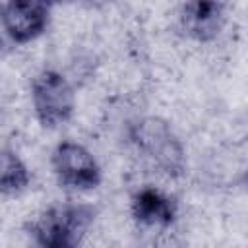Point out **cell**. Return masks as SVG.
Returning <instances> with one entry per match:
<instances>
[{
	"mask_svg": "<svg viewBox=\"0 0 248 248\" xmlns=\"http://www.w3.org/2000/svg\"><path fill=\"white\" fill-rule=\"evenodd\" d=\"M130 140L136 145V149L167 176H180L184 172V147L165 120L157 116H145L132 122Z\"/></svg>",
	"mask_w": 248,
	"mask_h": 248,
	"instance_id": "obj_1",
	"label": "cell"
},
{
	"mask_svg": "<svg viewBox=\"0 0 248 248\" xmlns=\"http://www.w3.org/2000/svg\"><path fill=\"white\" fill-rule=\"evenodd\" d=\"M93 207L79 203L52 205L33 223V236L37 244L46 248L76 246L93 221Z\"/></svg>",
	"mask_w": 248,
	"mask_h": 248,
	"instance_id": "obj_2",
	"label": "cell"
},
{
	"mask_svg": "<svg viewBox=\"0 0 248 248\" xmlns=\"http://www.w3.org/2000/svg\"><path fill=\"white\" fill-rule=\"evenodd\" d=\"M31 101L39 122L45 128H56L74 114L76 97L68 79L56 70H43L31 83Z\"/></svg>",
	"mask_w": 248,
	"mask_h": 248,
	"instance_id": "obj_3",
	"label": "cell"
},
{
	"mask_svg": "<svg viewBox=\"0 0 248 248\" xmlns=\"http://www.w3.org/2000/svg\"><path fill=\"white\" fill-rule=\"evenodd\" d=\"M52 169L66 186L89 190L101 182V169L95 157L76 141H62L52 151Z\"/></svg>",
	"mask_w": 248,
	"mask_h": 248,
	"instance_id": "obj_4",
	"label": "cell"
},
{
	"mask_svg": "<svg viewBox=\"0 0 248 248\" xmlns=\"http://www.w3.org/2000/svg\"><path fill=\"white\" fill-rule=\"evenodd\" d=\"M50 0H8L4 29L14 43H29L39 37L50 16Z\"/></svg>",
	"mask_w": 248,
	"mask_h": 248,
	"instance_id": "obj_5",
	"label": "cell"
},
{
	"mask_svg": "<svg viewBox=\"0 0 248 248\" xmlns=\"http://www.w3.org/2000/svg\"><path fill=\"white\" fill-rule=\"evenodd\" d=\"M227 19L225 0H186L180 12V25L196 41L215 39Z\"/></svg>",
	"mask_w": 248,
	"mask_h": 248,
	"instance_id": "obj_6",
	"label": "cell"
},
{
	"mask_svg": "<svg viewBox=\"0 0 248 248\" xmlns=\"http://www.w3.org/2000/svg\"><path fill=\"white\" fill-rule=\"evenodd\" d=\"M132 215L141 225L167 227L176 217V203L155 188H141L132 198Z\"/></svg>",
	"mask_w": 248,
	"mask_h": 248,
	"instance_id": "obj_7",
	"label": "cell"
},
{
	"mask_svg": "<svg viewBox=\"0 0 248 248\" xmlns=\"http://www.w3.org/2000/svg\"><path fill=\"white\" fill-rule=\"evenodd\" d=\"M31 176L25 167V163L19 159L16 151L4 149L2 151V174H0V188L6 196L19 194L27 188Z\"/></svg>",
	"mask_w": 248,
	"mask_h": 248,
	"instance_id": "obj_8",
	"label": "cell"
}]
</instances>
